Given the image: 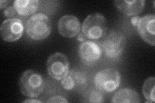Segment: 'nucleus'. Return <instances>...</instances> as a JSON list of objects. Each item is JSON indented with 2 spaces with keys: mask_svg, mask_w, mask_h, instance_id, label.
Segmentation results:
<instances>
[{
  "mask_svg": "<svg viewBox=\"0 0 155 103\" xmlns=\"http://www.w3.org/2000/svg\"><path fill=\"white\" fill-rule=\"evenodd\" d=\"M44 88L43 78L36 71L28 70L22 73L19 79V88L25 96L37 97L42 94Z\"/></svg>",
  "mask_w": 155,
  "mask_h": 103,
  "instance_id": "obj_1",
  "label": "nucleus"
},
{
  "mask_svg": "<svg viewBox=\"0 0 155 103\" xmlns=\"http://www.w3.org/2000/svg\"><path fill=\"white\" fill-rule=\"evenodd\" d=\"M82 34L89 40H98L105 36L107 24L104 15L100 13L91 14L87 16L82 24Z\"/></svg>",
  "mask_w": 155,
  "mask_h": 103,
  "instance_id": "obj_2",
  "label": "nucleus"
},
{
  "mask_svg": "<svg viewBox=\"0 0 155 103\" xmlns=\"http://www.w3.org/2000/svg\"><path fill=\"white\" fill-rule=\"evenodd\" d=\"M27 35L34 40H43L49 36L51 22L45 14L38 13L28 19L26 23Z\"/></svg>",
  "mask_w": 155,
  "mask_h": 103,
  "instance_id": "obj_3",
  "label": "nucleus"
},
{
  "mask_svg": "<svg viewBox=\"0 0 155 103\" xmlns=\"http://www.w3.org/2000/svg\"><path fill=\"white\" fill-rule=\"evenodd\" d=\"M94 84L100 91L110 93L115 91L120 85L121 75L114 68H105L96 73Z\"/></svg>",
  "mask_w": 155,
  "mask_h": 103,
  "instance_id": "obj_4",
  "label": "nucleus"
},
{
  "mask_svg": "<svg viewBox=\"0 0 155 103\" xmlns=\"http://www.w3.org/2000/svg\"><path fill=\"white\" fill-rule=\"evenodd\" d=\"M126 45V37L120 31H113L106 36L101 43V49L105 55L110 59H116L122 54Z\"/></svg>",
  "mask_w": 155,
  "mask_h": 103,
  "instance_id": "obj_5",
  "label": "nucleus"
},
{
  "mask_svg": "<svg viewBox=\"0 0 155 103\" xmlns=\"http://www.w3.org/2000/svg\"><path fill=\"white\" fill-rule=\"evenodd\" d=\"M47 72L56 80H61L69 73L70 63L64 53L57 52L48 57L47 62Z\"/></svg>",
  "mask_w": 155,
  "mask_h": 103,
  "instance_id": "obj_6",
  "label": "nucleus"
},
{
  "mask_svg": "<svg viewBox=\"0 0 155 103\" xmlns=\"http://www.w3.org/2000/svg\"><path fill=\"white\" fill-rule=\"evenodd\" d=\"M24 27L21 19L14 18L5 20L0 27L2 38L7 42L18 41L22 36Z\"/></svg>",
  "mask_w": 155,
  "mask_h": 103,
  "instance_id": "obj_7",
  "label": "nucleus"
},
{
  "mask_svg": "<svg viewBox=\"0 0 155 103\" xmlns=\"http://www.w3.org/2000/svg\"><path fill=\"white\" fill-rule=\"evenodd\" d=\"M155 16L149 14L140 18L137 26L139 35L143 40L153 46L155 45Z\"/></svg>",
  "mask_w": 155,
  "mask_h": 103,
  "instance_id": "obj_8",
  "label": "nucleus"
},
{
  "mask_svg": "<svg viewBox=\"0 0 155 103\" xmlns=\"http://www.w3.org/2000/svg\"><path fill=\"white\" fill-rule=\"evenodd\" d=\"M58 31L65 37H74L81 30L80 21L73 15H65L60 18L58 24Z\"/></svg>",
  "mask_w": 155,
  "mask_h": 103,
  "instance_id": "obj_9",
  "label": "nucleus"
},
{
  "mask_svg": "<svg viewBox=\"0 0 155 103\" xmlns=\"http://www.w3.org/2000/svg\"><path fill=\"white\" fill-rule=\"evenodd\" d=\"M102 49L98 43L92 41H85L79 47V55L82 61L86 63H92L99 60Z\"/></svg>",
  "mask_w": 155,
  "mask_h": 103,
  "instance_id": "obj_10",
  "label": "nucleus"
},
{
  "mask_svg": "<svg viewBox=\"0 0 155 103\" xmlns=\"http://www.w3.org/2000/svg\"><path fill=\"white\" fill-rule=\"evenodd\" d=\"M114 3L120 11L129 16L138 15L141 13L145 6L143 0H135V1H115Z\"/></svg>",
  "mask_w": 155,
  "mask_h": 103,
  "instance_id": "obj_11",
  "label": "nucleus"
},
{
  "mask_svg": "<svg viewBox=\"0 0 155 103\" xmlns=\"http://www.w3.org/2000/svg\"><path fill=\"white\" fill-rule=\"evenodd\" d=\"M40 2L38 0H16L13 7L19 15L28 16L35 14L38 9Z\"/></svg>",
  "mask_w": 155,
  "mask_h": 103,
  "instance_id": "obj_12",
  "label": "nucleus"
},
{
  "mask_svg": "<svg viewBox=\"0 0 155 103\" xmlns=\"http://www.w3.org/2000/svg\"><path fill=\"white\" fill-rule=\"evenodd\" d=\"M111 101L114 103H138L141 101L135 90L130 88H123L115 93Z\"/></svg>",
  "mask_w": 155,
  "mask_h": 103,
  "instance_id": "obj_13",
  "label": "nucleus"
},
{
  "mask_svg": "<svg viewBox=\"0 0 155 103\" xmlns=\"http://www.w3.org/2000/svg\"><path fill=\"white\" fill-rule=\"evenodd\" d=\"M154 88H155V78L150 77L145 80L143 86V94L148 102H154Z\"/></svg>",
  "mask_w": 155,
  "mask_h": 103,
  "instance_id": "obj_14",
  "label": "nucleus"
},
{
  "mask_svg": "<svg viewBox=\"0 0 155 103\" xmlns=\"http://www.w3.org/2000/svg\"><path fill=\"white\" fill-rule=\"evenodd\" d=\"M61 85L64 89L67 90H71L74 89L75 86H76L77 83L74 79V78L72 76L71 72L69 73L66 77H65L64 79L61 80Z\"/></svg>",
  "mask_w": 155,
  "mask_h": 103,
  "instance_id": "obj_15",
  "label": "nucleus"
},
{
  "mask_svg": "<svg viewBox=\"0 0 155 103\" xmlns=\"http://www.w3.org/2000/svg\"><path fill=\"white\" fill-rule=\"evenodd\" d=\"M89 101L91 102H102L104 101V97L102 94L100 92L93 90L91 92L89 95Z\"/></svg>",
  "mask_w": 155,
  "mask_h": 103,
  "instance_id": "obj_16",
  "label": "nucleus"
},
{
  "mask_svg": "<svg viewBox=\"0 0 155 103\" xmlns=\"http://www.w3.org/2000/svg\"><path fill=\"white\" fill-rule=\"evenodd\" d=\"M3 13L5 16L8 18V19L14 18L13 17L15 16L16 14H18L14 7H8L7 8L5 9Z\"/></svg>",
  "mask_w": 155,
  "mask_h": 103,
  "instance_id": "obj_17",
  "label": "nucleus"
},
{
  "mask_svg": "<svg viewBox=\"0 0 155 103\" xmlns=\"http://www.w3.org/2000/svg\"><path fill=\"white\" fill-rule=\"evenodd\" d=\"M65 97L60 95H55L51 97L49 99L46 101V102H68Z\"/></svg>",
  "mask_w": 155,
  "mask_h": 103,
  "instance_id": "obj_18",
  "label": "nucleus"
},
{
  "mask_svg": "<svg viewBox=\"0 0 155 103\" xmlns=\"http://www.w3.org/2000/svg\"><path fill=\"white\" fill-rule=\"evenodd\" d=\"M140 17L138 16H134L133 17L132 19H131V23L132 24H133L134 26L137 27L138 25V23L139 22V20H140Z\"/></svg>",
  "mask_w": 155,
  "mask_h": 103,
  "instance_id": "obj_19",
  "label": "nucleus"
},
{
  "mask_svg": "<svg viewBox=\"0 0 155 103\" xmlns=\"http://www.w3.org/2000/svg\"><path fill=\"white\" fill-rule=\"evenodd\" d=\"M11 3V1H1L0 2V7H1L2 9L3 8H5L7 5H8L9 3Z\"/></svg>",
  "mask_w": 155,
  "mask_h": 103,
  "instance_id": "obj_20",
  "label": "nucleus"
},
{
  "mask_svg": "<svg viewBox=\"0 0 155 103\" xmlns=\"http://www.w3.org/2000/svg\"><path fill=\"white\" fill-rule=\"evenodd\" d=\"M23 102H38V103H40L41 102V101H39V100H37V99H27V100H25Z\"/></svg>",
  "mask_w": 155,
  "mask_h": 103,
  "instance_id": "obj_21",
  "label": "nucleus"
}]
</instances>
